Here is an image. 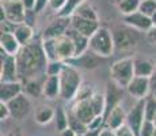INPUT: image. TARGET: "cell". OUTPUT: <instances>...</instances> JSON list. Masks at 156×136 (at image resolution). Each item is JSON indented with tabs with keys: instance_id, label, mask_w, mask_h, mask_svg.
Returning a JSON list of instances; mask_svg holds the SVG:
<instances>
[{
	"instance_id": "obj_1",
	"label": "cell",
	"mask_w": 156,
	"mask_h": 136,
	"mask_svg": "<svg viewBox=\"0 0 156 136\" xmlns=\"http://www.w3.org/2000/svg\"><path fill=\"white\" fill-rule=\"evenodd\" d=\"M18 74L19 80L27 82L33 78L45 76L46 75L48 59L44 53L42 42H30L26 46H22L16 54Z\"/></svg>"
},
{
	"instance_id": "obj_2",
	"label": "cell",
	"mask_w": 156,
	"mask_h": 136,
	"mask_svg": "<svg viewBox=\"0 0 156 136\" xmlns=\"http://www.w3.org/2000/svg\"><path fill=\"white\" fill-rule=\"evenodd\" d=\"M58 78H60V98L62 101H68V102L73 101L83 84L80 71L65 63Z\"/></svg>"
},
{
	"instance_id": "obj_3",
	"label": "cell",
	"mask_w": 156,
	"mask_h": 136,
	"mask_svg": "<svg viewBox=\"0 0 156 136\" xmlns=\"http://www.w3.org/2000/svg\"><path fill=\"white\" fill-rule=\"evenodd\" d=\"M88 49L94 52L98 56L110 57L115 49V44H114V35L107 27L101 26L94 34L90 37L88 42Z\"/></svg>"
},
{
	"instance_id": "obj_4",
	"label": "cell",
	"mask_w": 156,
	"mask_h": 136,
	"mask_svg": "<svg viewBox=\"0 0 156 136\" xmlns=\"http://www.w3.org/2000/svg\"><path fill=\"white\" fill-rule=\"evenodd\" d=\"M110 78L112 82L119 86L121 89H126L128 84L134 78V59L124 57L110 65Z\"/></svg>"
},
{
	"instance_id": "obj_5",
	"label": "cell",
	"mask_w": 156,
	"mask_h": 136,
	"mask_svg": "<svg viewBox=\"0 0 156 136\" xmlns=\"http://www.w3.org/2000/svg\"><path fill=\"white\" fill-rule=\"evenodd\" d=\"M0 22H7L12 23V25H22L26 23V14L27 10L25 6L22 4L20 0H2L0 4Z\"/></svg>"
},
{
	"instance_id": "obj_6",
	"label": "cell",
	"mask_w": 156,
	"mask_h": 136,
	"mask_svg": "<svg viewBox=\"0 0 156 136\" xmlns=\"http://www.w3.org/2000/svg\"><path fill=\"white\" fill-rule=\"evenodd\" d=\"M0 54H2V71H0V82H16V80H19L16 56L7 54L3 49H0Z\"/></svg>"
},
{
	"instance_id": "obj_7",
	"label": "cell",
	"mask_w": 156,
	"mask_h": 136,
	"mask_svg": "<svg viewBox=\"0 0 156 136\" xmlns=\"http://www.w3.org/2000/svg\"><path fill=\"white\" fill-rule=\"evenodd\" d=\"M8 108L11 112V119L14 120H23L31 112V101L29 95L22 93L20 95L15 97L12 101L8 102Z\"/></svg>"
},
{
	"instance_id": "obj_8",
	"label": "cell",
	"mask_w": 156,
	"mask_h": 136,
	"mask_svg": "<svg viewBox=\"0 0 156 136\" xmlns=\"http://www.w3.org/2000/svg\"><path fill=\"white\" fill-rule=\"evenodd\" d=\"M103 61V57L98 56L91 50H87L80 56H76L73 59H71L69 61H67V64L72 65V67L77 69H87V71H92V69L98 68Z\"/></svg>"
},
{
	"instance_id": "obj_9",
	"label": "cell",
	"mask_w": 156,
	"mask_h": 136,
	"mask_svg": "<svg viewBox=\"0 0 156 136\" xmlns=\"http://www.w3.org/2000/svg\"><path fill=\"white\" fill-rule=\"evenodd\" d=\"M144 108H145V99H137L134 106L128 112L126 116V124L130 127V129L139 136L140 129H141L145 117H144Z\"/></svg>"
},
{
	"instance_id": "obj_10",
	"label": "cell",
	"mask_w": 156,
	"mask_h": 136,
	"mask_svg": "<svg viewBox=\"0 0 156 136\" xmlns=\"http://www.w3.org/2000/svg\"><path fill=\"white\" fill-rule=\"evenodd\" d=\"M151 78H143V76H134L132 82L128 84L126 93L130 97L136 99H145L148 93L151 91Z\"/></svg>"
},
{
	"instance_id": "obj_11",
	"label": "cell",
	"mask_w": 156,
	"mask_h": 136,
	"mask_svg": "<svg viewBox=\"0 0 156 136\" xmlns=\"http://www.w3.org/2000/svg\"><path fill=\"white\" fill-rule=\"evenodd\" d=\"M72 112H73L75 114H76V117L80 120V121H83L86 124V125H90L92 121H94L97 117H99L97 114V112H95V109L92 108L91 102H90V99H84V101H76L72 104V106L69 108Z\"/></svg>"
},
{
	"instance_id": "obj_12",
	"label": "cell",
	"mask_w": 156,
	"mask_h": 136,
	"mask_svg": "<svg viewBox=\"0 0 156 136\" xmlns=\"http://www.w3.org/2000/svg\"><path fill=\"white\" fill-rule=\"evenodd\" d=\"M69 26H71L69 18L57 17L55 20H52L49 25L45 27V30L42 33V40H49V38L56 40L58 37H62V35H65V33L69 29Z\"/></svg>"
},
{
	"instance_id": "obj_13",
	"label": "cell",
	"mask_w": 156,
	"mask_h": 136,
	"mask_svg": "<svg viewBox=\"0 0 156 136\" xmlns=\"http://www.w3.org/2000/svg\"><path fill=\"white\" fill-rule=\"evenodd\" d=\"M56 53L57 60L62 63L69 61L75 57V45L67 34L56 38Z\"/></svg>"
},
{
	"instance_id": "obj_14",
	"label": "cell",
	"mask_w": 156,
	"mask_h": 136,
	"mask_svg": "<svg viewBox=\"0 0 156 136\" xmlns=\"http://www.w3.org/2000/svg\"><path fill=\"white\" fill-rule=\"evenodd\" d=\"M69 19H71L72 29H75L76 31H79L80 34L86 35V37H88V38L101 27L98 20L84 19V18H80V17H77V15H72Z\"/></svg>"
},
{
	"instance_id": "obj_15",
	"label": "cell",
	"mask_w": 156,
	"mask_h": 136,
	"mask_svg": "<svg viewBox=\"0 0 156 136\" xmlns=\"http://www.w3.org/2000/svg\"><path fill=\"white\" fill-rule=\"evenodd\" d=\"M122 93H124V89H121V87L117 86V84L113 83V82L106 87V91H105L106 108H105V114H103L105 119H106V116L113 110L114 108L118 106V105H121Z\"/></svg>"
},
{
	"instance_id": "obj_16",
	"label": "cell",
	"mask_w": 156,
	"mask_h": 136,
	"mask_svg": "<svg viewBox=\"0 0 156 136\" xmlns=\"http://www.w3.org/2000/svg\"><path fill=\"white\" fill-rule=\"evenodd\" d=\"M23 93V83L20 80L16 82H0V102L8 104L15 97Z\"/></svg>"
},
{
	"instance_id": "obj_17",
	"label": "cell",
	"mask_w": 156,
	"mask_h": 136,
	"mask_svg": "<svg viewBox=\"0 0 156 136\" xmlns=\"http://www.w3.org/2000/svg\"><path fill=\"white\" fill-rule=\"evenodd\" d=\"M124 22L126 23L128 26L133 27V29L139 30V31H147L154 27V23H152V19L147 15H144L143 13L137 11V13L128 15V17H124Z\"/></svg>"
},
{
	"instance_id": "obj_18",
	"label": "cell",
	"mask_w": 156,
	"mask_h": 136,
	"mask_svg": "<svg viewBox=\"0 0 156 136\" xmlns=\"http://www.w3.org/2000/svg\"><path fill=\"white\" fill-rule=\"evenodd\" d=\"M126 116H128V113L122 108V105H118V106H115L106 116V119H105V127L110 128L112 131H117L118 128H121L122 125L126 124Z\"/></svg>"
},
{
	"instance_id": "obj_19",
	"label": "cell",
	"mask_w": 156,
	"mask_h": 136,
	"mask_svg": "<svg viewBox=\"0 0 156 136\" xmlns=\"http://www.w3.org/2000/svg\"><path fill=\"white\" fill-rule=\"evenodd\" d=\"M114 35V44L117 49H130L137 44V37L130 30L119 29L113 33Z\"/></svg>"
},
{
	"instance_id": "obj_20",
	"label": "cell",
	"mask_w": 156,
	"mask_h": 136,
	"mask_svg": "<svg viewBox=\"0 0 156 136\" xmlns=\"http://www.w3.org/2000/svg\"><path fill=\"white\" fill-rule=\"evenodd\" d=\"M20 44L16 40L14 33H8V31H2L0 34V49H3L7 54L11 56H16L20 50Z\"/></svg>"
},
{
	"instance_id": "obj_21",
	"label": "cell",
	"mask_w": 156,
	"mask_h": 136,
	"mask_svg": "<svg viewBox=\"0 0 156 136\" xmlns=\"http://www.w3.org/2000/svg\"><path fill=\"white\" fill-rule=\"evenodd\" d=\"M65 34L71 38L72 42H73V45H75V57L80 56V54H83L84 52L88 50V42H90L88 37L80 34L79 31H76L75 29H72L71 26H69V29L67 30Z\"/></svg>"
},
{
	"instance_id": "obj_22",
	"label": "cell",
	"mask_w": 156,
	"mask_h": 136,
	"mask_svg": "<svg viewBox=\"0 0 156 136\" xmlns=\"http://www.w3.org/2000/svg\"><path fill=\"white\" fill-rule=\"evenodd\" d=\"M156 72V65L149 59H134V76L152 78Z\"/></svg>"
},
{
	"instance_id": "obj_23",
	"label": "cell",
	"mask_w": 156,
	"mask_h": 136,
	"mask_svg": "<svg viewBox=\"0 0 156 136\" xmlns=\"http://www.w3.org/2000/svg\"><path fill=\"white\" fill-rule=\"evenodd\" d=\"M42 95L46 99L60 98V78L58 76H49V75H46V78L44 80Z\"/></svg>"
},
{
	"instance_id": "obj_24",
	"label": "cell",
	"mask_w": 156,
	"mask_h": 136,
	"mask_svg": "<svg viewBox=\"0 0 156 136\" xmlns=\"http://www.w3.org/2000/svg\"><path fill=\"white\" fill-rule=\"evenodd\" d=\"M14 34L16 37V40L19 41L20 46H26L30 42H33L34 38V30L29 23H22V25H18L14 30Z\"/></svg>"
},
{
	"instance_id": "obj_25",
	"label": "cell",
	"mask_w": 156,
	"mask_h": 136,
	"mask_svg": "<svg viewBox=\"0 0 156 136\" xmlns=\"http://www.w3.org/2000/svg\"><path fill=\"white\" fill-rule=\"evenodd\" d=\"M56 116V109L52 106H40L35 110L34 120L40 125H46V124L52 123Z\"/></svg>"
},
{
	"instance_id": "obj_26",
	"label": "cell",
	"mask_w": 156,
	"mask_h": 136,
	"mask_svg": "<svg viewBox=\"0 0 156 136\" xmlns=\"http://www.w3.org/2000/svg\"><path fill=\"white\" fill-rule=\"evenodd\" d=\"M45 78H46V75H45V76L33 78V79L25 82V90H26V93H27V95H31V97L42 95Z\"/></svg>"
},
{
	"instance_id": "obj_27",
	"label": "cell",
	"mask_w": 156,
	"mask_h": 136,
	"mask_svg": "<svg viewBox=\"0 0 156 136\" xmlns=\"http://www.w3.org/2000/svg\"><path fill=\"white\" fill-rule=\"evenodd\" d=\"M67 112H68V121H69L71 131L75 135H86L88 132V125H86L83 121H80L71 109H67Z\"/></svg>"
},
{
	"instance_id": "obj_28",
	"label": "cell",
	"mask_w": 156,
	"mask_h": 136,
	"mask_svg": "<svg viewBox=\"0 0 156 136\" xmlns=\"http://www.w3.org/2000/svg\"><path fill=\"white\" fill-rule=\"evenodd\" d=\"M55 123H56V129L61 134V132L69 129V121H68V112L67 109L62 106L56 108V116H55Z\"/></svg>"
},
{
	"instance_id": "obj_29",
	"label": "cell",
	"mask_w": 156,
	"mask_h": 136,
	"mask_svg": "<svg viewBox=\"0 0 156 136\" xmlns=\"http://www.w3.org/2000/svg\"><path fill=\"white\" fill-rule=\"evenodd\" d=\"M140 3H141V0H122L117 4V7L124 17H128V15H132L139 11Z\"/></svg>"
},
{
	"instance_id": "obj_30",
	"label": "cell",
	"mask_w": 156,
	"mask_h": 136,
	"mask_svg": "<svg viewBox=\"0 0 156 136\" xmlns=\"http://www.w3.org/2000/svg\"><path fill=\"white\" fill-rule=\"evenodd\" d=\"M73 15H77V17L84 18V19L98 20V22H99V19H98V15H97V11H95L94 7H92V6H90L88 3H83V4L80 6V7L77 8L76 11H75Z\"/></svg>"
},
{
	"instance_id": "obj_31",
	"label": "cell",
	"mask_w": 156,
	"mask_h": 136,
	"mask_svg": "<svg viewBox=\"0 0 156 136\" xmlns=\"http://www.w3.org/2000/svg\"><path fill=\"white\" fill-rule=\"evenodd\" d=\"M86 3V0H68L65 7L57 14V17H61V18H71L72 15L75 14V11L80 7V6Z\"/></svg>"
},
{
	"instance_id": "obj_32",
	"label": "cell",
	"mask_w": 156,
	"mask_h": 136,
	"mask_svg": "<svg viewBox=\"0 0 156 136\" xmlns=\"http://www.w3.org/2000/svg\"><path fill=\"white\" fill-rule=\"evenodd\" d=\"M42 42V49L46 56L48 61H55L57 60V53H56V40L49 38V40H41Z\"/></svg>"
},
{
	"instance_id": "obj_33",
	"label": "cell",
	"mask_w": 156,
	"mask_h": 136,
	"mask_svg": "<svg viewBox=\"0 0 156 136\" xmlns=\"http://www.w3.org/2000/svg\"><path fill=\"white\" fill-rule=\"evenodd\" d=\"M156 114V99L154 97H147L145 98V108H144V117L147 121H152L154 123Z\"/></svg>"
},
{
	"instance_id": "obj_34",
	"label": "cell",
	"mask_w": 156,
	"mask_h": 136,
	"mask_svg": "<svg viewBox=\"0 0 156 136\" xmlns=\"http://www.w3.org/2000/svg\"><path fill=\"white\" fill-rule=\"evenodd\" d=\"M139 11L147 17L152 18V15L156 13V0H141Z\"/></svg>"
},
{
	"instance_id": "obj_35",
	"label": "cell",
	"mask_w": 156,
	"mask_h": 136,
	"mask_svg": "<svg viewBox=\"0 0 156 136\" xmlns=\"http://www.w3.org/2000/svg\"><path fill=\"white\" fill-rule=\"evenodd\" d=\"M64 65H65V63L58 61V60H55V61H48L46 75H49V76H58V75L61 74Z\"/></svg>"
},
{
	"instance_id": "obj_36",
	"label": "cell",
	"mask_w": 156,
	"mask_h": 136,
	"mask_svg": "<svg viewBox=\"0 0 156 136\" xmlns=\"http://www.w3.org/2000/svg\"><path fill=\"white\" fill-rule=\"evenodd\" d=\"M155 129H156L155 124L152 121H147L145 120L143 124V127H141V129H140L139 136H154Z\"/></svg>"
},
{
	"instance_id": "obj_37",
	"label": "cell",
	"mask_w": 156,
	"mask_h": 136,
	"mask_svg": "<svg viewBox=\"0 0 156 136\" xmlns=\"http://www.w3.org/2000/svg\"><path fill=\"white\" fill-rule=\"evenodd\" d=\"M67 2H68V0H49V6H48V7L52 8L53 11H56V13L58 14L60 11L65 7Z\"/></svg>"
},
{
	"instance_id": "obj_38",
	"label": "cell",
	"mask_w": 156,
	"mask_h": 136,
	"mask_svg": "<svg viewBox=\"0 0 156 136\" xmlns=\"http://www.w3.org/2000/svg\"><path fill=\"white\" fill-rule=\"evenodd\" d=\"M11 117V112L10 108H8V104L5 102H0V120L2 121H5Z\"/></svg>"
},
{
	"instance_id": "obj_39",
	"label": "cell",
	"mask_w": 156,
	"mask_h": 136,
	"mask_svg": "<svg viewBox=\"0 0 156 136\" xmlns=\"http://www.w3.org/2000/svg\"><path fill=\"white\" fill-rule=\"evenodd\" d=\"M115 132V136H136L133 131L130 129V127L128 125V124H125V125H122L121 128H118Z\"/></svg>"
},
{
	"instance_id": "obj_40",
	"label": "cell",
	"mask_w": 156,
	"mask_h": 136,
	"mask_svg": "<svg viewBox=\"0 0 156 136\" xmlns=\"http://www.w3.org/2000/svg\"><path fill=\"white\" fill-rule=\"evenodd\" d=\"M48 6H49V0H37V6H35L34 13L35 14L42 13V11L48 7Z\"/></svg>"
},
{
	"instance_id": "obj_41",
	"label": "cell",
	"mask_w": 156,
	"mask_h": 136,
	"mask_svg": "<svg viewBox=\"0 0 156 136\" xmlns=\"http://www.w3.org/2000/svg\"><path fill=\"white\" fill-rule=\"evenodd\" d=\"M20 2H22V4L25 6L26 10H27V13L29 11H33V13H34L35 6H37V0H20Z\"/></svg>"
},
{
	"instance_id": "obj_42",
	"label": "cell",
	"mask_w": 156,
	"mask_h": 136,
	"mask_svg": "<svg viewBox=\"0 0 156 136\" xmlns=\"http://www.w3.org/2000/svg\"><path fill=\"white\" fill-rule=\"evenodd\" d=\"M147 37H148V40L151 41L152 44L156 45V26H154L148 33H147Z\"/></svg>"
},
{
	"instance_id": "obj_43",
	"label": "cell",
	"mask_w": 156,
	"mask_h": 136,
	"mask_svg": "<svg viewBox=\"0 0 156 136\" xmlns=\"http://www.w3.org/2000/svg\"><path fill=\"white\" fill-rule=\"evenodd\" d=\"M99 136H115V132L112 131L110 128H107V127H103L99 132Z\"/></svg>"
},
{
	"instance_id": "obj_44",
	"label": "cell",
	"mask_w": 156,
	"mask_h": 136,
	"mask_svg": "<svg viewBox=\"0 0 156 136\" xmlns=\"http://www.w3.org/2000/svg\"><path fill=\"white\" fill-rule=\"evenodd\" d=\"M4 136H23V134L19 128H14V129H11V131H8Z\"/></svg>"
},
{
	"instance_id": "obj_45",
	"label": "cell",
	"mask_w": 156,
	"mask_h": 136,
	"mask_svg": "<svg viewBox=\"0 0 156 136\" xmlns=\"http://www.w3.org/2000/svg\"><path fill=\"white\" fill-rule=\"evenodd\" d=\"M60 136H76V135H75L73 132L71 131V129H67V131L61 132V134H60Z\"/></svg>"
},
{
	"instance_id": "obj_46",
	"label": "cell",
	"mask_w": 156,
	"mask_h": 136,
	"mask_svg": "<svg viewBox=\"0 0 156 136\" xmlns=\"http://www.w3.org/2000/svg\"><path fill=\"white\" fill-rule=\"evenodd\" d=\"M151 93H152V97L156 99V80L152 83V86H151Z\"/></svg>"
},
{
	"instance_id": "obj_47",
	"label": "cell",
	"mask_w": 156,
	"mask_h": 136,
	"mask_svg": "<svg viewBox=\"0 0 156 136\" xmlns=\"http://www.w3.org/2000/svg\"><path fill=\"white\" fill-rule=\"evenodd\" d=\"M151 19H152V23H154V26H156V13H155L154 15H152Z\"/></svg>"
},
{
	"instance_id": "obj_48",
	"label": "cell",
	"mask_w": 156,
	"mask_h": 136,
	"mask_svg": "<svg viewBox=\"0 0 156 136\" xmlns=\"http://www.w3.org/2000/svg\"><path fill=\"white\" fill-rule=\"evenodd\" d=\"M154 124H155V127H156V114H155V119H154Z\"/></svg>"
},
{
	"instance_id": "obj_49",
	"label": "cell",
	"mask_w": 156,
	"mask_h": 136,
	"mask_svg": "<svg viewBox=\"0 0 156 136\" xmlns=\"http://www.w3.org/2000/svg\"><path fill=\"white\" fill-rule=\"evenodd\" d=\"M119 2H122V0H115V3H117V4H118V3H119Z\"/></svg>"
},
{
	"instance_id": "obj_50",
	"label": "cell",
	"mask_w": 156,
	"mask_h": 136,
	"mask_svg": "<svg viewBox=\"0 0 156 136\" xmlns=\"http://www.w3.org/2000/svg\"><path fill=\"white\" fill-rule=\"evenodd\" d=\"M154 136H156V129H155V132H154Z\"/></svg>"
},
{
	"instance_id": "obj_51",
	"label": "cell",
	"mask_w": 156,
	"mask_h": 136,
	"mask_svg": "<svg viewBox=\"0 0 156 136\" xmlns=\"http://www.w3.org/2000/svg\"><path fill=\"white\" fill-rule=\"evenodd\" d=\"M76 136H86V135H76Z\"/></svg>"
}]
</instances>
